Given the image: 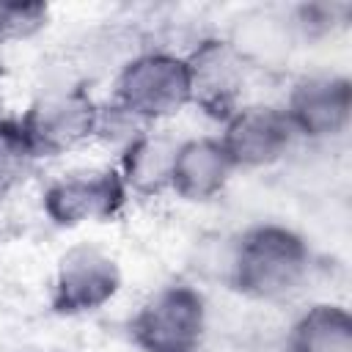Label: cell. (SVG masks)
Instances as JSON below:
<instances>
[{"label": "cell", "instance_id": "obj_1", "mask_svg": "<svg viewBox=\"0 0 352 352\" xmlns=\"http://www.w3.org/2000/svg\"><path fill=\"white\" fill-rule=\"evenodd\" d=\"M311 253L305 242L283 226H258L234 239L231 286L256 300H283L308 278Z\"/></svg>", "mask_w": 352, "mask_h": 352}, {"label": "cell", "instance_id": "obj_2", "mask_svg": "<svg viewBox=\"0 0 352 352\" xmlns=\"http://www.w3.org/2000/svg\"><path fill=\"white\" fill-rule=\"evenodd\" d=\"M116 104L140 124L176 116L190 104V74L184 58L170 52L132 55L118 72Z\"/></svg>", "mask_w": 352, "mask_h": 352}, {"label": "cell", "instance_id": "obj_3", "mask_svg": "<svg viewBox=\"0 0 352 352\" xmlns=\"http://www.w3.org/2000/svg\"><path fill=\"white\" fill-rule=\"evenodd\" d=\"M206 327L204 297L192 286H165L135 314L129 330L143 352H198Z\"/></svg>", "mask_w": 352, "mask_h": 352}, {"label": "cell", "instance_id": "obj_4", "mask_svg": "<svg viewBox=\"0 0 352 352\" xmlns=\"http://www.w3.org/2000/svg\"><path fill=\"white\" fill-rule=\"evenodd\" d=\"M99 107L80 85H55L44 91L22 118V132L33 154H60L96 138Z\"/></svg>", "mask_w": 352, "mask_h": 352}, {"label": "cell", "instance_id": "obj_5", "mask_svg": "<svg viewBox=\"0 0 352 352\" xmlns=\"http://www.w3.org/2000/svg\"><path fill=\"white\" fill-rule=\"evenodd\" d=\"M297 138L330 140L349 126L352 116V88L346 77L338 74H314L302 77L283 107Z\"/></svg>", "mask_w": 352, "mask_h": 352}, {"label": "cell", "instance_id": "obj_6", "mask_svg": "<svg viewBox=\"0 0 352 352\" xmlns=\"http://www.w3.org/2000/svg\"><path fill=\"white\" fill-rule=\"evenodd\" d=\"M294 129L278 107H242L226 118L220 146L234 168H264L278 162L294 143Z\"/></svg>", "mask_w": 352, "mask_h": 352}, {"label": "cell", "instance_id": "obj_7", "mask_svg": "<svg viewBox=\"0 0 352 352\" xmlns=\"http://www.w3.org/2000/svg\"><path fill=\"white\" fill-rule=\"evenodd\" d=\"M121 286L116 261L91 245H77L60 256L52 302L60 314H85L102 308Z\"/></svg>", "mask_w": 352, "mask_h": 352}, {"label": "cell", "instance_id": "obj_8", "mask_svg": "<svg viewBox=\"0 0 352 352\" xmlns=\"http://www.w3.org/2000/svg\"><path fill=\"white\" fill-rule=\"evenodd\" d=\"M126 198L121 173L116 170H82L58 179L47 195L44 209L58 226H80L113 217Z\"/></svg>", "mask_w": 352, "mask_h": 352}, {"label": "cell", "instance_id": "obj_9", "mask_svg": "<svg viewBox=\"0 0 352 352\" xmlns=\"http://www.w3.org/2000/svg\"><path fill=\"white\" fill-rule=\"evenodd\" d=\"M184 63L190 74V102L212 116L228 118L236 110L234 104L245 82V60L228 41L206 38L184 58Z\"/></svg>", "mask_w": 352, "mask_h": 352}, {"label": "cell", "instance_id": "obj_10", "mask_svg": "<svg viewBox=\"0 0 352 352\" xmlns=\"http://www.w3.org/2000/svg\"><path fill=\"white\" fill-rule=\"evenodd\" d=\"M231 170L234 165L226 157L220 140L214 138L184 140L176 148L170 187L187 201H206L226 187Z\"/></svg>", "mask_w": 352, "mask_h": 352}, {"label": "cell", "instance_id": "obj_11", "mask_svg": "<svg viewBox=\"0 0 352 352\" xmlns=\"http://www.w3.org/2000/svg\"><path fill=\"white\" fill-rule=\"evenodd\" d=\"M179 143L162 132H140L126 148L121 160V182L126 190L140 195H154L170 187L173 160Z\"/></svg>", "mask_w": 352, "mask_h": 352}, {"label": "cell", "instance_id": "obj_12", "mask_svg": "<svg viewBox=\"0 0 352 352\" xmlns=\"http://www.w3.org/2000/svg\"><path fill=\"white\" fill-rule=\"evenodd\" d=\"M294 38L297 33L289 16H280L275 11H253L236 19L228 44L245 63L275 66L289 58Z\"/></svg>", "mask_w": 352, "mask_h": 352}, {"label": "cell", "instance_id": "obj_13", "mask_svg": "<svg viewBox=\"0 0 352 352\" xmlns=\"http://www.w3.org/2000/svg\"><path fill=\"white\" fill-rule=\"evenodd\" d=\"M289 352H352V319L341 305H314L292 333Z\"/></svg>", "mask_w": 352, "mask_h": 352}, {"label": "cell", "instance_id": "obj_14", "mask_svg": "<svg viewBox=\"0 0 352 352\" xmlns=\"http://www.w3.org/2000/svg\"><path fill=\"white\" fill-rule=\"evenodd\" d=\"M33 160H36V154H33L22 126L3 121L0 124V195L25 179Z\"/></svg>", "mask_w": 352, "mask_h": 352}, {"label": "cell", "instance_id": "obj_15", "mask_svg": "<svg viewBox=\"0 0 352 352\" xmlns=\"http://www.w3.org/2000/svg\"><path fill=\"white\" fill-rule=\"evenodd\" d=\"M47 19L41 3H0V41H19L33 36Z\"/></svg>", "mask_w": 352, "mask_h": 352}]
</instances>
